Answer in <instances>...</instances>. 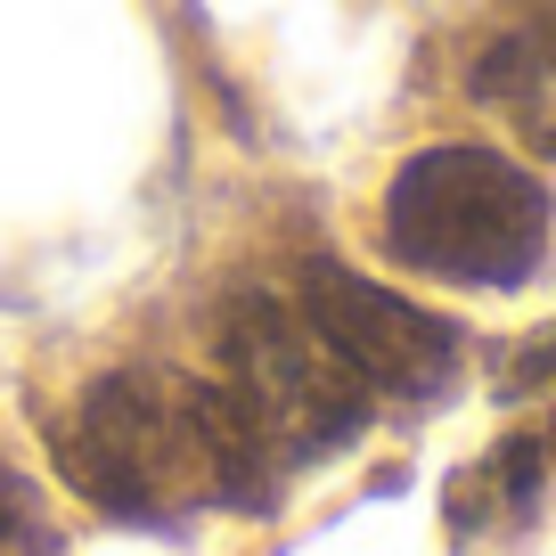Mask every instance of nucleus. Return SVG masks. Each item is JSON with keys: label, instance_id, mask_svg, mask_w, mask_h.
<instances>
[{"label": "nucleus", "instance_id": "f257e3e1", "mask_svg": "<svg viewBox=\"0 0 556 556\" xmlns=\"http://www.w3.org/2000/svg\"><path fill=\"white\" fill-rule=\"evenodd\" d=\"M66 483L106 516H189V507H262L270 500V451L245 409L213 377H164V368H106L74 426L58 434Z\"/></svg>", "mask_w": 556, "mask_h": 556}, {"label": "nucleus", "instance_id": "f03ea898", "mask_svg": "<svg viewBox=\"0 0 556 556\" xmlns=\"http://www.w3.org/2000/svg\"><path fill=\"white\" fill-rule=\"evenodd\" d=\"M384 254L442 287H523L548 254V189L500 148L442 139L384 180Z\"/></svg>", "mask_w": 556, "mask_h": 556}, {"label": "nucleus", "instance_id": "7ed1b4c3", "mask_svg": "<svg viewBox=\"0 0 556 556\" xmlns=\"http://www.w3.org/2000/svg\"><path fill=\"white\" fill-rule=\"evenodd\" d=\"M229 401L245 409V426L262 434L270 458H319L368 434V384L328 352V336L303 319V303L278 295H229L222 303V368H213Z\"/></svg>", "mask_w": 556, "mask_h": 556}, {"label": "nucleus", "instance_id": "20e7f679", "mask_svg": "<svg viewBox=\"0 0 556 556\" xmlns=\"http://www.w3.org/2000/svg\"><path fill=\"white\" fill-rule=\"evenodd\" d=\"M303 319L328 336V352L368 384V393L393 401H434L451 393L458 377V328L434 319L426 303L393 295L361 270H336V262H312L303 270Z\"/></svg>", "mask_w": 556, "mask_h": 556}, {"label": "nucleus", "instance_id": "39448f33", "mask_svg": "<svg viewBox=\"0 0 556 556\" xmlns=\"http://www.w3.org/2000/svg\"><path fill=\"white\" fill-rule=\"evenodd\" d=\"M475 90L556 156V0H507V25L475 58Z\"/></svg>", "mask_w": 556, "mask_h": 556}, {"label": "nucleus", "instance_id": "423d86ee", "mask_svg": "<svg viewBox=\"0 0 556 556\" xmlns=\"http://www.w3.org/2000/svg\"><path fill=\"white\" fill-rule=\"evenodd\" d=\"M532 500H540V442H532V434H507L491 458L458 467V483H451V532L516 523Z\"/></svg>", "mask_w": 556, "mask_h": 556}, {"label": "nucleus", "instance_id": "0eeeda50", "mask_svg": "<svg viewBox=\"0 0 556 556\" xmlns=\"http://www.w3.org/2000/svg\"><path fill=\"white\" fill-rule=\"evenodd\" d=\"M0 556H58V532L41 516V500L0 467Z\"/></svg>", "mask_w": 556, "mask_h": 556}]
</instances>
